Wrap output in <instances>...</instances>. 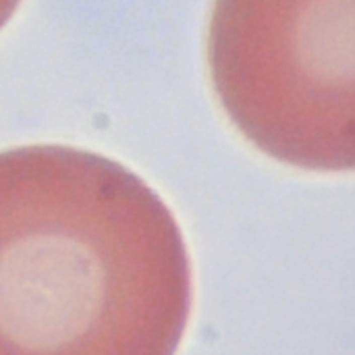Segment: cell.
I'll list each match as a JSON object with an SVG mask.
<instances>
[{"label": "cell", "mask_w": 355, "mask_h": 355, "mask_svg": "<svg viewBox=\"0 0 355 355\" xmlns=\"http://www.w3.org/2000/svg\"><path fill=\"white\" fill-rule=\"evenodd\" d=\"M21 0H0V29L7 25V21L11 19V15L15 13V9L19 7Z\"/></svg>", "instance_id": "3"}, {"label": "cell", "mask_w": 355, "mask_h": 355, "mask_svg": "<svg viewBox=\"0 0 355 355\" xmlns=\"http://www.w3.org/2000/svg\"><path fill=\"white\" fill-rule=\"evenodd\" d=\"M177 218L123 164L0 152V355H175L191 318Z\"/></svg>", "instance_id": "1"}, {"label": "cell", "mask_w": 355, "mask_h": 355, "mask_svg": "<svg viewBox=\"0 0 355 355\" xmlns=\"http://www.w3.org/2000/svg\"><path fill=\"white\" fill-rule=\"evenodd\" d=\"M208 64L229 118L264 154L353 168V0H214Z\"/></svg>", "instance_id": "2"}]
</instances>
